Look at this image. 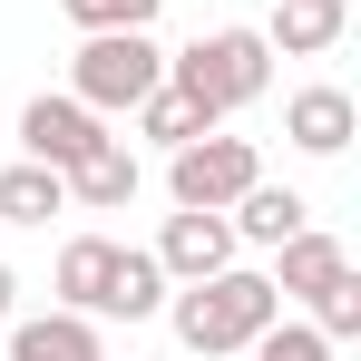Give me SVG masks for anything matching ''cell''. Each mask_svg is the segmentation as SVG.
Segmentation results:
<instances>
[{"label":"cell","mask_w":361,"mask_h":361,"mask_svg":"<svg viewBox=\"0 0 361 361\" xmlns=\"http://www.w3.org/2000/svg\"><path fill=\"white\" fill-rule=\"evenodd\" d=\"M274 312H283V293H274V274H254V264H225V274H205V283H176V293H166L176 342H185V352H205V361L244 352Z\"/></svg>","instance_id":"obj_1"},{"label":"cell","mask_w":361,"mask_h":361,"mask_svg":"<svg viewBox=\"0 0 361 361\" xmlns=\"http://www.w3.org/2000/svg\"><path fill=\"white\" fill-rule=\"evenodd\" d=\"M166 88H185L205 108V127H225L235 108H254L274 88V49H264V30H205L195 49L166 59Z\"/></svg>","instance_id":"obj_2"},{"label":"cell","mask_w":361,"mask_h":361,"mask_svg":"<svg viewBox=\"0 0 361 361\" xmlns=\"http://www.w3.org/2000/svg\"><path fill=\"white\" fill-rule=\"evenodd\" d=\"M157 78H166V49H157L147 30H88L78 59H68V98L98 108V118H118V108H137Z\"/></svg>","instance_id":"obj_3"},{"label":"cell","mask_w":361,"mask_h":361,"mask_svg":"<svg viewBox=\"0 0 361 361\" xmlns=\"http://www.w3.org/2000/svg\"><path fill=\"white\" fill-rule=\"evenodd\" d=\"M254 176H264L254 137H225V127H205V137L166 147V195H176V205H205V215H225Z\"/></svg>","instance_id":"obj_4"},{"label":"cell","mask_w":361,"mask_h":361,"mask_svg":"<svg viewBox=\"0 0 361 361\" xmlns=\"http://www.w3.org/2000/svg\"><path fill=\"white\" fill-rule=\"evenodd\" d=\"M98 137H108V118H98V108H78L68 88H59V98L39 88V98L20 108V157H39V166H59V176L98 147Z\"/></svg>","instance_id":"obj_5"},{"label":"cell","mask_w":361,"mask_h":361,"mask_svg":"<svg viewBox=\"0 0 361 361\" xmlns=\"http://www.w3.org/2000/svg\"><path fill=\"white\" fill-rule=\"evenodd\" d=\"M157 264H166V283H205V274H225L235 264V225L225 215H205V205H176L166 215V235L147 244Z\"/></svg>","instance_id":"obj_6"},{"label":"cell","mask_w":361,"mask_h":361,"mask_svg":"<svg viewBox=\"0 0 361 361\" xmlns=\"http://www.w3.org/2000/svg\"><path fill=\"white\" fill-rule=\"evenodd\" d=\"M352 127H361V108H352V88H332V78H312V88L283 98V137H293L302 157H342Z\"/></svg>","instance_id":"obj_7"},{"label":"cell","mask_w":361,"mask_h":361,"mask_svg":"<svg viewBox=\"0 0 361 361\" xmlns=\"http://www.w3.org/2000/svg\"><path fill=\"white\" fill-rule=\"evenodd\" d=\"M225 225H235V244H254V254H274L283 235H302V225H312V205H302L293 185H264V176H254V185L235 195V205H225Z\"/></svg>","instance_id":"obj_8"},{"label":"cell","mask_w":361,"mask_h":361,"mask_svg":"<svg viewBox=\"0 0 361 361\" xmlns=\"http://www.w3.org/2000/svg\"><path fill=\"white\" fill-rule=\"evenodd\" d=\"M342 30H352V0H274L264 49H283V59H322V49H342Z\"/></svg>","instance_id":"obj_9"},{"label":"cell","mask_w":361,"mask_h":361,"mask_svg":"<svg viewBox=\"0 0 361 361\" xmlns=\"http://www.w3.org/2000/svg\"><path fill=\"white\" fill-rule=\"evenodd\" d=\"M127 195H137V147H127V137H98V147L68 166V205H88V215H118Z\"/></svg>","instance_id":"obj_10"},{"label":"cell","mask_w":361,"mask_h":361,"mask_svg":"<svg viewBox=\"0 0 361 361\" xmlns=\"http://www.w3.org/2000/svg\"><path fill=\"white\" fill-rule=\"evenodd\" d=\"M108 274H118V244L108 235H68L59 244V312L108 322Z\"/></svg>","instance_id":"obj_11"},{"label":"cell","mask_w":361,"mask_h":361,"mask_svg":"<svg viewBox=\"0 0 361 361\" xmlns=\"http://www.w3.org/2000/svg\"><path fill=\"white\" fill-rule=\"evenodd\" d=\"M10 361H108V352H98L88 312H30V322H10Z\"/></svg>","instance_id":"obj_12"},{"label":"cell","mask_w":361,"mask_h":361,"mask_svg":"<svg viewBox=\"0 0 361 361\" xmlns=\"http://www.w3.org/2000/svg\"><path fill=\"white\" fill-rule=\"evenodd\" d=\"M0 215H10V225H49V215H68V176L39 166V157L0 166Z\"/></svg>","instance_id":"obj_13"},{"label":"cell","mask_w":361,"mask_h":361,"mask_svg":"<svg viewBox=\"0 0 361 361\" xmlns=\"http://www.w3.org/2000/svg\"><path fill=\"white\" fill-rule=\"evenodd\" d=\"M342 264H352L342 244L302 225V235H283V244H274V293H302V302H312L322 283H332V274H342Z\"/></svg>","instance_id":"obj_14"},{"label":"cell","mask_w":361,"mask_h":361,"mask_svg":"<svg viewBox=\"0 0 361 361\" xmlns=\"http://www.w3.org/2000/svg\"><path fill=\"white\" fill-rule=\"evenodd\" d=\"M147 312H166V264H157V254H137V244H118V274H108V322H147Z\"/></svg>","instance_id":"obj_15"},{"label":"cell","mask_w":361,"mask_h":361,"mask_svg":"<svg viewBox=\"0 0 361 361\" xmlns=\"http://www.w3.org/2000/svg\"><path fill=\"white\" fill-rule=\"evenodd\" d=\"M127 118H137V137H157V147H185V137H205V108H195L185 88H166V78H157V88H147Z\"/></svg>","instance_id":"obj_16"},{"label":"cell","mask_w":361,"mask_h":361,"mask_svg":"<svg viewBox=\"0 0 361 361\" xmlns=\"http://www.w3.org/2000/svg\"><path fill=\"white\" fill-rule=\"evenodd\" d=\"M312 332H322V342H352V332H361V274H352V264L312 293Z\"/></svg>","instance_id":"obj_17"},{"label":"cell","mask_w":361,"mask_h":361,"mask_svg":"<svg viewBox=\"0 0 361 361\" xmlns=\"http://www.w3.org/2000/svg\"><path fill=\"white\" fill-rule=\"evenodd\" d=\"M59 10H68V30L88 39V30H157L166 0H59Z\"/></svg>","instance_id":"obj_18"},{"label":"cell","mask_w":361,"mask_h":361,"mask_svg":"<svg viewBox=\"0 0 361 361\" xmlns=\"http://www.w3.org/2000/svg\"><path fill=\"white\" fill-rule=\"evenodd\" d=\"M244 352H254V361H332V342H322L312 322H283V312H274V322H264Z\"/></svg>","instance_id":"obj_19"},{"label":"cell","mask_w":361,"mask_h":361,"mask_svg":"<svg viewBox=\"0 0 361 361\" xmlns=\"http://www.w3.org/2000/svg\"><path fill=\"white\" fill-rule=\"evenodd\" d=\"M10 312H20V274L0 264V322H10Z\"/></svg>","instance_id":"obj_20"}]
</instances>
